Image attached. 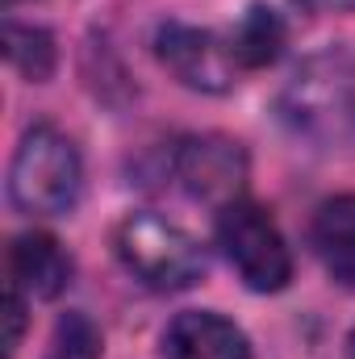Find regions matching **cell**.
<instances>
[{
    "label": "cell",
    "instance_id": "52a82bcc",
    "mask_svg": "<svg viewBox=\"0 0 355 359\" xmlns=\"http://www.w3.org/2000/svg\"><path fill=\"white\" fill-rule=\"evenodd\" d=\"M163 359H251V343L230 318L188 309L163 330Z\"/></svg>",
    "mask_w": 355,
    "mask_h": 359
},
{
    "label": "cell",
    "instance_id": "5bb4252c",
    "mask_svg": "<svg viewBox=\"0 0 355 359\" xmlns=\"http://www.w3.org/2000/svg\"><path fill=\"white\" fill-rule=\"evenodd\" d=\"M314 13H355V0H297Z\"/></svg>",
    "mask_w": 355,
    "mask_h": 359
},
{
    "label": "cell",
    "instance_id": "2e32d148",
    "mask_svg": "<svg viewBox=\"0 0 355 359\" xmlns=\"http://www.w3.org/2000/svg\"><path fill=\"white\" fill-rule=\"evenodd\" d=\"M351 359H355V351H351Z\"/></svg>",
    "mask_w": 355,
    "mask_h": 359
},
{
    "label": "cell",
    "instance_id": "7c38bea8",
    "mask_svg": "<svg viewBox=\"0 0 355 359\" xmlns=\"http://www.w3.org/2000/svg\"><path fill=\"white\" fill-rule=\"evenodd\" d=\"M100 347H105V343H100L96 322H92L88 313L72 309V313L59 318V326H55V334H51L46 359H100Z\"/></svg>",
    "mask_w": 355,
    "mask_h": 359
},
{
    "label": "cell",
    "instance_id": "9a60e30c",
    "mask_svg": "<svg viewBox=\"0 0 355 359\" xmlns=\"http://www.w3.org/2000/svg\"><path fill=\"white\" fill-rule=\"evenodd\" d=\"M4 4H17V0H4Z\"/></svg>",
    "mask_w": 355,
    "mask_h": 359
},
{
    "label": "cell",
    "instance_id": "3957f363",
    "mask_svg": "<svg viewBox=\"0 0 355 359\" xmlns=\"http://www.w3.org/2000/svg\"><path fill=\"white\" fill-rule=\"evenodd\" d=\"M113 247L130 276H138L147 288L159 292L188 288L205 271V251L196 247V238L159 213H130L117 226Z\"/></svg>",
    "mask_w": 355,
    "mask_h": 359
},
{
    "label": "cell",
    "instance_id": "277c9868",
    "mask_svg": "<svg viewBox=\"0 0 355 359\" xmlns=\"http://www.w3.org/2000/svg\"><path fill=\"white\" fill-rule=\"evenodd\" d=\"M217 247L226 251L239 280L255 292H280L293 280V255L264 205L230 201L217 209Z\"/></svg>",
    "mask_w": 355,
    "mask_h": 359
},
{
    "label": "cell",
    "instance_id": "ba28073f",
    "mask_svg": "<svg viewBox=\"0 0 355 359\" xmlns=\"http://www.w3.org/2000/svg\"><path fill=\"white\" fill-rule=\"evenodd\" d=\"M8 280L29 297L51 301L72 284V255L63 251L59 238H51L42 230L21 234L8 247Z\"/></svg>",
    "mask_w": 355,
    "mask_h": 359
},
{
    "label": "cell",
    "instance_id": "4fadbf2b",
    "mask_svg": "<svg viewBox=\"0 0 355 359\" xmlns=\"http://www.w3.org/2000/svg\"><path fill=\"white\" fill-rule=\"evenodd\" d=\"M21 334H25V292L8 280V288H4V359L17 355Z\"/></svg>",
    "mask_w": 355,
    "mask_h": 359
},
{
    "label": "cell",
    "instance_id": "8992f818",
    "mask_svg": "<svg viewBox=\"0 0 355 359\" xmlns=\"http://www.w3.org/2000/svg\"><path fill=\"white\" fill-rule=\"evenodd\" d=\"M155 55L180 84H188L196 92H226L234 84V72H239L230 42H222L213 29L184 25V21H163L159 25Z\"/></svg>",
    "mask_w": 355,
    "mask_h": 359
},
{
    "label": "cell",
    "instance_id": "30bf717a",
    "mask_svg": "<svg viewBox=\"0 0 355 359\" xmlns=\"http://www.w3.org/2000/svg\"><path fill=\"white\" fill-rule=\"evenodd\" d=\"M230 50H234L239 67H267V63H276L280 50H284V21L272 8H264V4L247 8V17L230 34Z\"/></svg>",
    "mask_w": 355,
    "mask_h": 359
},
{
    "label": "cell",
    "instance_id": "7a4b0ae2",
    "mask_svg": "<svg viewBox=\"0 0 355 359\" xmlns=\"http://www.w3.org/2000/svg\"><path fill=\"white\" fill-rule=\"evenodd\" d=\"M84 163L67 134L55 126H34L8 168V196L21 213H67L80 201Z\"/></svg>",
    "mask_w": 355,
    "mask_h": 359
},
{
    "label": "cell",
    "instance_id": "6da1fadb",
    "mask_svg": "<svg viewBox=\"0 0 355 359\" xmlns=\"http://www.w3.org/2000/svg\"><path fill=\"white\" fill-rule=\"evenodd\" d=\"M288 130L318 147L355 142V55L326 50L297 67L280 96Z\"/></svg>",
    "mask_w": 355,
    "mask_h": 359
},
{
    "label": "cell",
    "instance_id": "8fae6325",
    "mask_svg": "<svg viewBox=\"0 0 355 359\" xmlns=\"http://www.w3.org/2000/svg\"><path fill=\"white\" fill-rule=\"evenodd\" d=\"M4 59L13 63V72H21L29 84H42L51 80L55 72V38L38 25H21V21H8L4 25Z\"/></svg>",
    "mask_w": 355,
    "mask_h": 359
},
{
    "label": "cell",
    "instance_id": "9c48e42d",
    "mask_svg": "<svg viewBox=\"0 0 355 359\" xmlns=\"http://www.w3.org/2000/svg\"><path fill=\"white\" fill-rule=\"evenodd\" d=\"M309 243L339 284L355 288V192L330 196L318 205L309 222Z\"/></svg>",
    "mask_w": 355,
    "mask_h": 359
},
{
    "label": "cell",
    "instance_id": "5b68a950",
    "mask_svg": "<svg viewBox=\"0 0 355 359\" xmlns=\"http://www.w3.org/2000/svg\"><path fill=\"white\" fill-rule=\"evenodd\" d=\"M172 172H176V180L184 184L188 196L226 209L230 201H243L247 151L234 138L196 134V138H184L176 151H172Z\"/></svg>",
    "mask_w": 355,
    "mask_h": 359
}]
</instances>
